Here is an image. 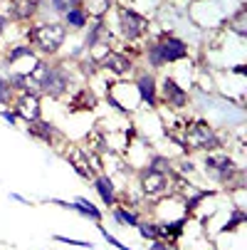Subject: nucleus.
Masks as SVG:
<instances>
[{
	"label": "nucleus",
	"instance_id": "30",
	"mask_svg": "<svg viewBox=\"0 0 247 250\" xmlns=\"http://www.w3.org/2000/svg\"><path fill=\"white\" fill-rule=\"evenodd\" d=\"M190 3H200V0H190Z\"/></svg>",
	"mask_w": 247,
	"mask_h": 250
},
{
	"label": "nucleus",
	"instance_id": "25",
	"mask_svg": "<svg viewBox=\"0 0 247 250\" xmlns=\"http://www.w3.org/2000/svg\"><path fill=\"white\" fill-rule=\"evenodd\" d=\"M94 226H96V230L101 233V238H104V240H107V243H109L112 248H116V250H133V248H129V245H124V243H121V240H119L116 235H112V233L107 230V226H104V223H94Z\"/></svg>",
	"mask_w": 247,
	"mask_h": 250
},
{
	"label": "nucleus",
	"instance_id": "7",
	"mask_svg": "<svg viewBox=\"0 0 247 250\" xmlns=\"http://www.w3.org/2000/svg\"><path fill=\"white\" fill-rule=\"evenodd\" d=\"M190 102H193L190 92L183 89L168 72L158 77V109L163 106L168 112H183L190 106Z\"/></svg>",
	"mask_w": 247,
	"mask_h": 250
},
{
	"label": "nucleus",
	"instance_id": "29",
	"mask_svg": "<svg viewBox=\"0 0 247 250\" xmlns=\"http://www.w3.org/2000/svg\"><path fill=\"white\" fill-rule=\"evenodd\" d=\"M10 201H18V203H22V206H32V201H27L25 196H20V193H15V191L10 193Z\"/></svg>",
	"mask_w": 247,
	"mask_h": 250
},
{
	"label": "nucleus",
	"instance_id": "20",
	"mask_svg": "<svg viewBox=\"0 0 247 250\" xmlns=\"http://www.w3.org/2000/svg\"><path fill=\"white\" fill-rule=\"evenodd\" d=\"M116 5V0H82V8L87 10L89 20H104Z\"/></svg>",
	"mask_w": 247,
	"mask_h": 250
},
{
	"label": "nucleus",
	"instance_id": "6",
	"mask_svg": "<svg viewBox=\"0 0 247 250\" xmlns=\"http://www.w3.org/2000/svg\"><path fill=\"white\" fill-rule=\"evenodd\" d=\"M136 181H138V196L146 203H153L158 198H166L173 193L171 186V173H158L151 168H141L136 171Z\"/></svg>",
	"mask_w": 247,
	"mask_h": 250
},
{
	"label": "nucleus",
	"instance_id": "15",
	"mask_svg": "<svg viewBox=\"0 0 247 250\" xmlns=\"http://www.w3.org/2000/svg\"><path fill=\"white\" fill-rule=\"evenodd\" d=\"M92 188H94V193L99 196L101 206L114 208V206L119 203V186H116V181H114L112 176H107V173H96V176L92 178Z\"/></svg>",
	"mask_w": 247,
	"mask_h": 250
},
{
	"label": "nucleus",
	"instance_id": "10",
	"mask_svg": "<svg viewBox=\"0 0 247 250\" xmlns=\"http://www.w3.org/2000/svg\"><path fill=\"white\" fill-rule=\"evenodd\" d=\"M136 67H138V60H133L126 52L112 50L107 57L99 62V72H104L112 80H131L133 72H136Z\"/></svg>",
	"mask_w": 247,
	"mask_h": 250
},
{
	"label": "nucleus",
	"instance_id": "21",
	"mask_svg": "<svg viewBox=\"0 0 247 250\" xmlns=\"http://www.w3.org/2000/svg\"><path fill=\"white\" fill-rule=\"evenodd\" d=\"M247 223V213L245 210H240V208H230V216H228V221L220 226V235H228V233H235V230H240L242 226Z\"/></svg>",
	"mask_w": 247,
	"mask_h": 250
},
{
	"label": "nucleus",
	"instance_id": "27",
	"mask_svg": "<svg viewBox=\"0 0 247 250\" xmlns=\"http://www.w3.org/2000/svg\"><path fill=\"white\" fill-rule=\"evenodd\" d=\"M146 250H181V245H178V240H161V238H156V240H149Z\"/></svg>",
	"mask_w": 247,
	"mask_h": 250
},
{
	"label": "nucleus",
	"instance_id": "4",
	"mask_svg": "<svg viewBox=\"0 0 247 250\" xmlns=\"http://www.w3.org/2000/svg\"><path fill=\"white\" fill-rule=\"evenodd\" d=\"M101 99L109 104L112 112L124 114L129 119L138 109H144V106H141V97H138V92H136V87H133L131 80H112V84L107 87V92H104Z\"/></svg>",
	"mask_w": 247,
	"mask_h": 250
},
{
	"label": "nucleus",
	"instance_id": "5",
	"mask_svg": "<svg viewBox=\"0 0 247 250\" xmlns=\"http://www.w3.org/2000/svg\"><path fill=\"white\" fill-rule=\"evenodd\" d=\"M237 168H245V166H237L235 156L228 154L225 149L223 151H213V154H203V173L210 178V181H215L220 188L228 186V181L232 178V173Z\"/></svg>",
	"mask_w": 247,
	"mask_h": 250
},
{
	"label": "nucleus",
	"instance_id": "14",
	"mask_svg": "<svg viewBox=\"0 0 247 250\" xmlns=\"http://www.w3.org/2000/svg\"><path fill=\"white\" fill-rule=\"evenodd\" d=\"M62 154H64L67 164L72 166V171L82 178V181L92 184V178H94L96 173L92 171V166H89V161H87V156H84V149H82L79 144H67V149H64Z\"/></svg>",
	"mask_w": 247,
	"mask_h": 250
},
{
	"label": "nucleus",
	"instance_id": "28",
	"mask_svg": "<svg viewBox=\"0 0 247 250\" xmlns=\"http://www.w3.org/2000/svg\"><path fill=\"white\" fill-rule=\"evenodd\" d=\"M0 119H3V122H8L10 126H18V124H20L18 114H15L13 109H8V106H0Z\"/></svg>",
	"mask_w": 247,
	"mask_h": 250
},
{
	"label": "nucleus",
	"instance_id": "8",
	"mask_svg": "<svg viewBox=\"0 0 247 250\" xmlns=\"http://www.w3.org/2000/svg\"><path fill=\"white\" fill-rule=\"evenodd\" d=\"M153 45H156V52L161 57V62L168 67V64H175V62H183L190 57V47L183 38H178L175 32L171 30H161L156 38H151Z\"/></svg>",
	"mask_w": 247,
	"mask_h": 250
},
{
	"label": "nucleus",
	"instance_id": "16",
	"mask_svg": "<svg viewBox=\"0 0 247 250\" xmlns=\"http://www.w3.org/2000/svg\"><path fill=\"white\" fill-rule=\"evenodd\" d=\"M109 213H112L114 223L121 226V228H136L138 221L144 218V213H141L138 208H129V206H119V203L114 208H109Z\"/></svg>",
	"mask_w": 247,
	"mask_h": 250
},
{
	"label": "nucleus",
	"instance_id": "9",
	"mask_svg": "<svg viewBox=\"0 0 247 250\" xmlns=\"http://www.w3.org/2000/svg\"><path fill=\"white\" fill-rule=\"evenodd\" d=\"M131 82H133V87L141 97V106H144V109H151V112L158 109V75L138 64Z\"/></svg>",
	"mask_w": 247,
	"mask_h": 250
},
{
	"label": "nucleus",
	"instance_id": "26",
	"mask_svg": "<svg viewBox=\"0 0 247 250\" xmlns=\"http://www.w3.org/2000/svg\"><path fill=\"white\" fill-rule=\"evenodd\" d=\"M55 243H64V245H75V248H82V250H94V243L92 240H75V238H67V235H52Z\"/></svg>",
	"mask_w": 247,
	"mask_h": 250
},
{
	"label": "nucleus",
	"instance_id": "12",
	"mask_svg": "<svg viewBox=\"0 0 247 250\" xmlns=\"http://www.w3.org/2000/svg\"><path fill=\"white\" fill-rule=\"evenodd\" d=\"M96 106H99V97L92 92V87L87 82L67 94V112L69 114H89Z\"/></svg>",
	"mask_w": 247,
	"mask_h": 250
},
{
	"label": "nucleus",
	"instance_id": "17",
	"mask_svg": "<svg viewBox=\"0 0 247 250\" xmlns=\"http://www.w3.org/2000/svg\"><path fill=\"white\" fill-rule=\"evenodd\" d=\"M72 213H77V216H82V218H87V221H92V223H104V210L99 208V206H94L89 198H84V196H77L75 201H72Z\"/></svg>",
	"mask_w": 247,
	"mask_h": 250
},
{
	"label": "nucleus",
	"instance_id": "23",
	"mask_svg": "<svg viewBox=\"0 0 247 250\" xmlns=\"http://www.w3.org/2000/svg\"><path fill=\"white\" fill-rule=\"evenodd\" d=\"M45 5H50V10L55 15H64L67 10H72V8H82V0H42Z\"/></svg>",
	"mask_w": 247,
	"mask_h": 250
},
{
	"label": "nucleus",
	"instance_id": "2",
	"mask_svg": "<svg viewBox=\"0 0 247 250\" xmlns=\"http://www.w3.org/2000/svg\"><path fill=\"white\" fill-rule=\"evenodd\" d=\"M67 35L69 32L62 20H35L30 27H25V42H30L40 57L55 60L67 42Z\"/></svg>",
	"mask_w": 247,
	"mask_h": 250
},
{
	"label": "nucleus",
	"instance_id": "22",
	"mask_svg": "<svg viewBox=\"0 0 247 250\" xmlns=\"http://www.w3.org/2000/svg\"><path fill=\"white\" fill-rule=\"evenodd\" d=\"M18 92L13 89V84L8 82V75H5V69L0 67V106H13Z\"/></svg>",
	"mask_w": 247,
	"mask_h": 250
},
{
	"label": "nucleus",
	"instance_id": "11",
	"mask_svg": "<svg viewBox=\"0 0 247 250\" xmlns=\"http://www.w3.org/2000/svg\"><path fill=\"white\" fill-rule=\"evenodd\" d=\"M27 134H30L35 141L45 144V146H55V149L67 146V136H64L52 122H47L45 117L38 119V122H32V124H27Z\"/></svg>",
	"mask_w": 247,
	"mask_h": 250
},
{
	"label": "nucleus",
	"instance_id": "1",
	"mask_svg": "<svg viewBox=\"0 0 247 250\" xmlns=\"http://www.w3.org/2000/svg\"><path fill=\"white\" fill-rule=\"evenodd\" d=\"M107 25L109 30L114 32V38L124 45H133V47H141L149 38H151V18L146 13H141L136 8H131L124 0H116L114 10L107 15Z\"/></svg>",
	"mask_w": 247,
	"mask_h": 250
},
{
	"label": "nucleus",
	"instance_id": "24",
	"mask_svg": "<svg viewBox=\"0 0 247 250\" xmlns=\"http://www.w3.org/2000/svg\"><path fill=\"white\" fill-rule=\"evenodd\" d=\"M133 230L141 235V240H146V243L149 240H156V221H151V218H141Z\"/></svg>",
	"mask_w": 247,
	"mask_h": 250
},
{
	"label": "nucleus",
	"instance_id": "18",
	"mask_svg": "<svg viewBox=\"0 0 247 250\" xmlns=\"http://www.w3.org/2000/svg\"><path fill=\"white\" fill-rule=\"evenodd\" d=\"M220 27H225L228 32H232L240 40H247V10H245V5H240L232 15H228Z\"/></svg>",
	"mask_w": 247,
	"mask_h": 250
},
{
	"label": "nucleus",
	"instance_id": "3",
	"mask_svg": "<svg viewBox=\"0 0 247 250\" xmlns=\"http://www.w3.org/2000/svg\"><path fill=\"white\" fill-rule=\"evenodd\" d=\"M183 151H203V154H213L223 151L228 144L220 131L213 129V124H208L205 119H190L186 122L183 129Z\"/></svg>",
	"mask_w": 247,
	"mask_h": 250
},
{
	"label": "nucleus",
	"instance_id": "19",
	"mask_svg": "<svg viewBox=\"0 0 247 250\" xmlns=\"http://www.w3.org/2000/svg\"><path fill=\"white\" fill-rule=\"evenodd\" d=\"M89 15L84 8H72V10H67L62 15V25L67 27V32H84L89 27Z\"/></svg>",
	"mask_w": 247,
	"mask_h": 250
},
{
	"label": "nucleus",
	"instance_id": "13",
	"mask_svg": "<svg viewBox=\"0 0 247 250\" xmlns=\"http://www.w3.org/2000/svg\"><path fill=\"white\" fill-rule=\"evenodd\" d=\"M10 109L18 114V119L22 124H32L42 119V97H35V94H18Z\"/></svg>",
	"mask_w": 247,
	"mask_h": 250
}]
</instances>
